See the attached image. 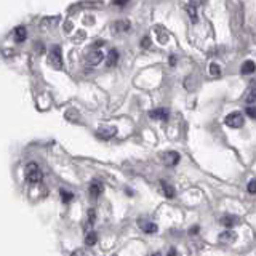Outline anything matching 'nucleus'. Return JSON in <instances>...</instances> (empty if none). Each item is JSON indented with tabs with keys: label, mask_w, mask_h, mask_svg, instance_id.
<instances>
[{
	"label": "nucleus",
	"mask_w": 256,
	"mask_h": 256,
	"mask_svg": "<svg viewBox=\"0 0 256 256\" xmlns=\"http://www.w3.org/2000/svg\"><path fill=\"white\" fill-rule=\"evenodd\" d=\"M96 240H98V236H96L95 231L87 232V236H85V245L87 247H93V245L96 243Z\"/></svg>",
	"instance_id": "a211bd4d"
},
{
	"label": "nucleus",
	"mask_w": 256,
	"mask_h": 256,
	"mask_svg": "<svg viewBox=\"0 0 256 256\" xmlns=\"http://www.w3.org/2000/svg\"><path fill=\"white\" fill-rule=\"evenodd\" d=\"M141 227H143V231L146 234H155L157 232V224H154V223H138Z\"/></svg>",
	"instance_id": "f3484780"
},
{
	"label": "nucleus",
	"mask_w": 256,
	"mask_h": 256,
	"mask_svg": "<svg viewBox=\"0 0 256 256\" xmlns=\"http://www.w3.org/2000/svg\"><path fill=\"white\" fill-rule=\"evenodd\" d=\"M26 37H28V30H26L24 26H18V28L15 29V40H16V42H24Z\"/></svg>",
	"instance_id": "4468645a"
},
{
	"label": "nucleus",
	"mask_w": 256,
	"mask_h": 256,
	"mask_svg": "<svg viewBox=\"0 0 256 256\" xmlns=\"http://www.w3.org/2000/svg\"><path fill=\"white\" fill-rule=\"evenodd\" d=\"M103 45H104V42L99 40L98 44H95L90 50L87 51L85 56H83V61H85L87 66H98L99 62L103 61L104 55H103V51L99 50V46H103Z\"/></svg>",
	"instance_id": "f257e3e1"
},
{
	"label": "nucleus",
	"mask_w": 256,
	"mask_h": 256,
	"mask_svg": "<svg viewBox=\"0 0 256 256\" xmlns=\"http://www.w3.org/2000/svg\"><path fill=\"white\" fill-rule=\"evenodd\" d=\"M162 159H164V164L168 165V166H175V165L180 164V160H181L180 154L175 152V151H168V152H165Z\"/></svg>",
	"instance_id": "39448f33"
},
{
	"label": "nucleus",
	"mask_w": 256,
	"mask_h": 256,
	"mask_svg": "<svg viewBox=\"0 0 256 256\" xmlns=\"http://www.w3.org/2000/svg\"><path fill=\"white\" fill-rule=\"evenodd\" d=\"M42 178H44V173H42V170L39 168L37 164H29L26 166V180L29 182L35 184V182L42 181Z\"/></svg>",
	"instance_id": "f03ea898"
},
{
	"label": "nucleus",
	"mask_w": 256,
	"mask_h": 256,
	"mask_svg": "<svg viewBox=\"0 0 256 256\" xmlns=\"http://www.w3.org/2000/svg\"><path fill=\"white\" fill-rule=\"evenodd\" d=\"M243 99L247 103H255L256 101V83L255 82L250 83V87L247 88V91H245V95H243Z\"/></svg>",
	"instance_id": "1a4fd4ad"
},
{
	"label": "nucleus",
	"mask_w": 256,
	"mask_h": 256,
	"mask_svg": "<svg viewBox=\"0 0 256 256\" xmlns=\"http://www.w3.org/2000/svg\"><path fill=\"white\" fill-rule=\"evenodd\" d=\"M210 74L211 75H221V69H219V66L218 64H215V62H213V64H210Z\"/></svg>",
	"instance_id": "412c9836"
},
{
	"label": "nucleus",
	"mask_w": 256,
	"mask_h": 256,
	"mask_svg": "<svg viewBox=\"0 0 256 256\" xmlns=\"http://www.w3.org/2000/svg\"><path fill=\"white\" fill-rule=\"evenodd\" d=\"M170 116V111L165 107H159V109H154V111L149 112V117L151 119H155V120H168Z\"/></svg>",
	"instance_id": "0eeeda50"
},
{
	"label": "nucleus",
	"mask_w": 256,
	"mask_h": 256,
	"mask_svg": "<svg viewBox=\"0 0 256 256\" xmlns=\"http://www.w3.org/2000/svg\"><path fill=\"white\" fill-rule=\"evenodd\" d=\"M247 189H248L250 194H256V180H252V181L248 182V187H247Z\"/></svg>",
	"instance_id": "5701e85b"
},
{
	"label": "nucleus",
	"mask_w": 256,
	"mask_h": 256,
	"mask_svg": "<svg viewBox=\"0 0 256 256\" xmlns=\"http://www.w3.org/2000/svg\"><path fill=\"white\" fill-rule=\"evenodd\" d=\"M170 64H171V66L176 64V58H175V56H171V58H170Z\"/></svg>",
	"instance_id": "cd10ccee"
},
{
	"label": "nucleus",
	"mask_w": 256,
	"mask_h": 256,
	"mask_svg": "<svg viewBox=\"0 0 256 256\" xmlns=\"http://www.w3.org/2000/svg\"><path fill=\"white\" fill-rule=\"evenodd\" d=\"M103 191H104V186L101 184L99 181H93L91 184H90V194H91V197L93 198H98L99 196L103 194Z\"/></svg>",
	"instance_id": "9d476101"
},
{
	"label": "nucleus",
	"mask_w": 256,
	"mask_h": 256,
	"mask_svg": "<svg viewBox=\"0 0 256 256\" xmlns=\"http://www.w3.org/2000/svg\"><path fill=\"white\" fill-rule=\"evenodd\" d=\"M160 186H162V191H164L165 197H168V198H173L175 197V187L173 186L168 184V182H166L165 180L160 181Z\"/></svg>",
	"instance_id": "ddd939ff"
},
{
	"label": "nucleus",
	"mask_w": 256,
	"mask_h": 256,
	"mask_svg": "<svg viewBox=\"0 0 256 256\" xmlns=\"http://www.w3.org/2000/svg\"><path fill=\"white\" fill-rule=\"evenodd\" d=\"M236 239H237L236 232H232V231H226V232L219 234V237H218L219 243H223V245H231L236 242Z\"/></svg>",
	"instance_id": "6e6552de"
},
{
	"label": "nucleus",
	"mask_w": 256,
	"mask_h": 256,
	"mask_svg": "<svg viewBox=\"0 0 256 256\" xmlns=\"http://www.w3.org/2000/svg\"><path fill=\"white\" fill-rule=\"evenodd\" d=\"M117 133V128L116 127H109V128H103V130H99V133H98V136H101L104 139H109L111 136H114V135Z\"/></svg>",
	"instance_id": "dca6fc26"
},
{
	"label": "nucleus",
	"mask_w": 256,
	"mask_h": 256,
	"mask_svg": "<svg viewBox=\"0 0 256 256\" xmlns=\"http://www.w3.org/2000/svg\"><path fill=\"white\" fill-rule=\"evenodd\" d=\"M240 221H239V218L236 216V215H226V216H223L221 218V224L224 227H234L236 224H239Z\"/></svg>",
	"instance_id": "9b49d317"
},
{
	"label": "nucleus",
	"mask_w": 256,
	"mask_h": 256,
	"mask_svg": "<svg viewBox=\"0 0 256 256\" xmlns=\"http://www.w3.org/2000/svg\"><path fill=\"white\" fill-rule=\"evenodd\" d=\"M127 2H128V0H112V3L114 5H119V7H122V5H125Z\"/></svg>",
	"instance_id": "393cba45"
},
{
	"label": "nucleus",
	"mask_w": 256,
	"mask_h": 256,
	"mask_svg": "<svg viewBox=\"0 0 256 256\" xmlns=\"http://www.w3.org/2000/svg\"><path fill=\"white\" fill-rule=\"evenodd\" d=\"M117 61H119V51H117V50H111V51L107 53L106 64H107L109 67H112V66L117 64Z\"/></svg>",
	"instance_id": "2eb2a0df"
},
{
	"label": "nucleus",
	"mask_w": 256,
	"mask_h": 256,
	"mask_svg": "<svg viewBox=\"0 0 256 256\" xmlns=\"http://www.w3.org/2000/svg\"><path fill=\"white\" fill-rule=\"evenodd\" d=\"M48 62L51 66L55 67V69H61L62 67V56H61V48L58 45H55L53 48L50 50V55H48Z\"/></svg>",
	"instance_id": "7ed1b4c3"
},
{
	"label": "nucleus",
	"mask_w": 256,
	"mask_h": 256,
	"mask_svg": "<svg viewBox=\"0 0 256 256\" xmlns=\"http://www.w3.org/2000/svg\"><path fill=\"white\" fill-rule=\"evenodd\" d=\"M226 125L227 127H232V128H240V127H243V122H245V119L242 116V112H232V114H229V116L226 117Z\"/></svg>",
	"instance_id": "20e7f679"
},
{
	"label": "nucleus",
	"mask_w": 256,
	"mask_h": 256,
	"mask_svg": "<svg viewBox=\"0 0 256 256\" xmlns=\"http://www.w3.org/2000/svg\"><path fill=\"white\" fill-rule=\"evenodd\" d=\"M60 194H61V200L64 202V203H69L72 198H74V194H72L71 191H66V189H61L60 191Z\"/></svg>",
	"instance_id": "6ab92c4d"
},
{
	"label": "nucleus",
	"mask_w": 256,
	"mask_h": 256,
	"mask_svg": "<svg viewBox=\"0 0 256 256\" xmlns=\"http://www.w3.org/2000/svg\"><path fill=\"white\" fill-rule=\"evenodd\" d=\"M128 30H130V21H127V19L116 21L114 26H112L114 34H123V32H128Z\"/></svg>",
	"instance_id": "423d86ee"
},
{
	"label": "nucleus",
	"mask_w": 256,
	"mask_h": 256,
	"mask_svg": "<svg viewBox=\"0 0 256 256\" xmlns=\"http://www.w3.org/2000/svg\"><path fill=\"white\" fill-rule=\"evenodd\" d=\"M256 71V64H255V61H245L242 67H240V72L245 75H248V74H253V72Z\"/></svg>",
	"instance_id": "f8f14e48"
},
{
	"label": "nucleus",
	"mask_w": 256,
	"mask_h": 256,
	"mask_svg": "<svg viewBox=\"0 0 256 256\" xmlns=\"http://www.w3.org/2000/svg\"><path fill=\"white\" fill-rule=\"evenodd\" d=\"M88 216H90V223H95V210L88 211Z\"/></svg>",
	"instance_id": "a878e982"
},
{
	"label": "nucleus",
	"mask_w": 256,
	"mask_h": 256,
	"mask_svg": "<svg viewBox=\"0 0 256 256\" xmlns=\"http://www.w3.org/2000/svg\"><path fill=\"white\" fill-rule=\"evenodd\" d=\"M187 13L192 23H197V12H196V5H187Z\"/></svg>",
	"instance_id": "aec40b11"
},
{
	"label": "nucleus",
	"mask_w": 256,
	"mask_h": 256,
	"mask_svg": "<svg viewBox=\"0 0 256 256\" xmlns=\"http://www.w3.org/2000/svg\"><path fill=\"white\" fill-rule=\"evenodd\" d=\"M141 46H143V48H149V46H151V39L149 37H144L143 42H141Z\"/></svg>",
	"instance_id": "b1692460"
},
{
	"label": "nucleus",
	"mask_w": 256,
	"mask_h": 256,
	"mask_svg": "<svg viewBox=\"0 0 256 256\" xmlns=\"http://www.w3.org/2000/svg\"><path fill=\"white\" fill-rule=\"evenodd\" d=\"M245 114H247L248 117H252V119H255V120H256V107H253V106H248L247 109H245Z\"/></svg>",
	"instance_id": "4be33fe9"
},
{
	"label": "nucleus",
	"mask_w": 256,
	"mask_h": 256,
	"mask_svg": "<svg viewBox=\"0 0 256 256\" xmlns=\"http://www.w3.org/2000/svg\"><path fill=\"white\" fill-rule=\"evenodd\" d=\"M189 232H191V234H197V232H198V226H194L192 229H189Z\"/></svg>",
	"instance_id": "bb28decb"
}]
</instances>
